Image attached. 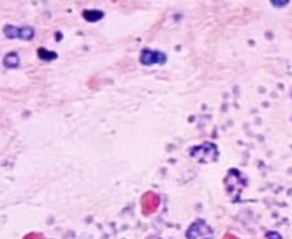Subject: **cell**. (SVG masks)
Returning a JSON list of instances; mask_svg holds the SVG:
<instances>
[{
    "mask_svg": "<svg viewBox=\"0 0 292 239\" xmlns=\"http://www.w3.org/2000/svg\"><path fill=\"white\" fill-rule=\"evenodd\" d=\"M218 155H219L218 147L212 144V143H204V144L193 147L190 150V156L201 162V163H208V162L216 161Z\"/></svg>",
    "mask_w": 292,
    "mask_h": 239,
    "instance_id": "6da1fadb",
    "label": "cell"
},
{
    "mask_svg": "<svg viewBox=\"0 0 292 239\" xmlns=\"http://www.w3.org/2000/svg\"><path fill=\"white\" fill-rule=\"evenodd\" d=\"M211 234H212V231L210 230V227L205 225L203 220H199L190 226V229L186 233V237H188V239H199L200 237L210 238Z\"/></svg>",
    "mask_w": 292,
    "mask_h": 239,
    "instance_id": "277c9868",
    "label": "cell"
},
{
    "mask_svg": "<svg viewBox=\"0 0 292 239\" xmlns=\"http://www.w3.org/2000/svg\"><path fill=\"white\" fill-rule=\"evenodd\" d=\"M38 56H39V59H42V60H54V59H57V53H54V52H48V50H45L44 48L39 49Z\"/></svg>",
    "mask_w": 292,
    "mask_h": 239,
    "instance_id": "8992f818",
    "label": "cell"
},
{
    "mask_svg": "<svg viewBox=\"0 0 292 239\" xmlns=\"http://www.w3.org/2000/svg\"><path fill=\"white\" fill-rule=\"evenodd\" d=\"M86 14H90V11H86ZM84 18H86L88 22H97V20H99L101 18H103V12H101V11L98 10H94L91 11L90 16H84Z\"/></svg>",
    "mask_w": 292,
    "mask_h": 239,
    "instance_id": "52a82bcc",
    "label": "cell"
},
{
    "mask_svg": "<svg viewBox=\"0 0 292 239\" xmlns=\"http://www.w3.org/2000/svg\"><path fill=\"white\" fill-rule=\"evenodd\" d=\"M4 35L10 39H22V41H31L34 38L35 30L31 26H22V27H15L11 24L4 26Z\"/></svg>",
    "mask_w": 292,
    "mask_h": 239,
    "instance_id": "7a4b0ae2",
    "label": "cell"
},
{
    "mask_svg": "<svg viewBox=\"0 0 292 239\" xmlns=\"http://www.w3.org/2000/svg\"><path fill=\"white\" fill-rule=\"evenodd\" d=\"M3 64L7 68H18L20 64L19 56L16 52H10V53L5 54V57L3 59Z\"/></svg>",
    "mask_w": 292,
    "mask_h": 239,
    "instance_id": "5b68a950",
    "label": "cell"
},
{
    "mask_svg": "<svg viewBox=\"0 0 292 239\" xmlns=\"http://www.w3.org/2000/svg\"><path fill=\"white\" fill-rule=\"evenodd\" d=\"M24 239H42V237L38 234H30V235H27Z\"/></svg>",
    "mask_w": 292,
    "mask_h": 239,
    "instance_id": "9c48e42d",
    "label": "cell"
},
{
    "mask_svg": "<svg viewBox=\"0 0 292 239\" xmlns=\"http://www.w3.org/2000/svg\"><path fill=\"white\" fill-rule=\"evenodd\" d=\"M267 239H282V237H280V234L279 233H268L267 234Z\"/></svg>",
    "mask_w": 292,
    "mask_h": 239,
    "instance_id": "ba28073f",
    "label": "cell"
},
{
    "mask_svg": "<svg viewBox=\"0 0 292 239\" xmlns=\"http://www.w3.org/2000/svg\"><path fill=\"white\" fill-rule=\"evenodd\" d=\"M167 61L165 53L158 52V50H151V49H144L141 50L140 54V63L146 67H151V65H156V64H165Z\"/></svg>",
    "mask_w": 292,
    "mask_h": 239,
    "instance_id": "3957f363",
    "label": "cell"
}]
</instances>
